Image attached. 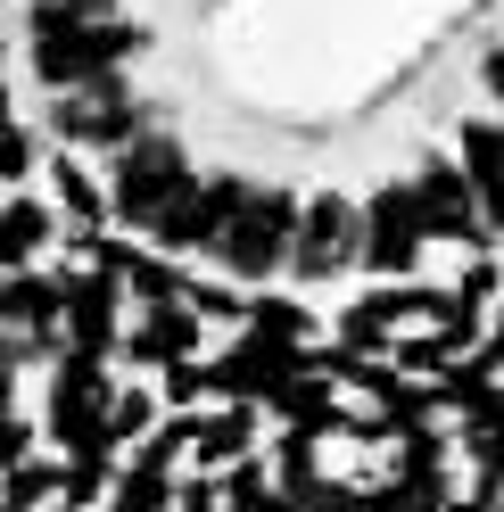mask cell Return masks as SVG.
<instances>
[{"label": "cell", "instance_id": "2e32d148", "mask_svg": "<svg viewBox=\"0 0 504 512\" xmlns=\"http://www.w3.org/2000/svg\"><path fill=\"white\" fill-rule=\"evenodd\" d=\"M273 496H265V463L257 455H240V463H224V512H265Z\"/></svg>", "mask_w": 504, "mask_h": 512}, {"label": "cell", "instance_id": "ac0fdd59", "mask_svg": "<svg viewBox=\"0 0 504 512\" xmlns=\"http://www.w3.org/2000/svg\"><path fill=\"white\" fill-rule=\"evenodd\" d=\"M157 405L166 397H149V389H116V438H141L157 422Z\"/></svg>", "mask_w": 504, "mask_h": 512}, {"label": "cell", "instance_id": "8fae6325", "mask_svg": "<svg viewBox=\"0 0 504 512\" xmlns=\"http://www.w3.org/2000/svg\"><path fill=\"white\" fill-rule=\"evenodd\" d=\"M207 339V314L199 306H133V323H124V356H133L141 372H174L191 364Z\"/></svg>", "mask_w": 504, "mask_h": 512}, {"label": "cell", "instance_id": "9c48e42d", "mask_svg": "<svg viewBox=\"0 0 504 512\" xmlns=\"http://www.w3.org/2000/svg\"><path fill=\"white\" fill-rule=\"evenodd\" d=\"M422 199H414V182H389V190H372V207H364V265L372 273H414L422 265Z\"/></svg>", "mask_w": 504, "mask_h": 512}, {"label": "cell", "instance_id": "d6986e66", "mask_svg": "<svg viewBox=\"0 0 504 512\" xmlns=\"http://www.w3.org/2000/svg\"><path fill=\"white\" fill-rule=\"evenodd\" d=\"M447 512H496V488H488V479H480V488H471L463 504H447Z\"/></svg>", "mask_w": 504, "mask_h": 512}, {"label": "cell", "instance_id": "277c9868", "mask_svg": "<svg viewBox=\"0 0 504 512\" xmlns=\"http://www.w3.org/2000/svg\"><path fill=\"white\" fill-rule=\"evenodd\" d=\"M191 174H199V166H191V157H182L166 133H141V141H124V149H116V166H108V199H116V215L133 223V232H149V223L182 199V182H191Z\"/></svg>", "mask_w": 504, "mask_h": 512}, {"label": "cell", "instance_id": "7a4b0ae2", "mask_svg": "<svg viewBox=\"0 0 504 512\" xmlns=\"http://www.w3.org/2000/svg\"><path fill=\"white\" fill-rule=\"evenodd\" d=\"M314 323H306V306L298 298H257V314L240 323V347L232 356H207V380H215V397H248V405H265L281 380H298L314 364Z\"/></svg>", "mask_w": 504, "mask_h": 512}, {"label": "cell", "instance_id": "3957f363", "mask_svg": "<svg viewBox=\"0 0 504 512\" xmlns=\"http://www.w3.org/2000/svg\"><path fill=\"white\" fill-rule=\"evenodd\" d=\"M298 223L306 207L290 199V190H265V182H240V199L224 215V240H215V256L240 273V281H265L298 256Z\"/></svg>", "mask_w": 504, "mask_h": 512}, {"label": "cell", "instance_id": "5bb4252c", "mask_svg": "<svg viewBox=\"0 0 504 512\" xmlns=\"http://www.w3.org/2000/svg\"><path fill=\"white\" fill-rule=\"evenodd\" d=\"M191 455H199V463H240V455H257V405H248V397H232L224 413H207Z\"/></svg>", "mask_w": 504, "mask_h": 512}, {"label": "cell", "instance_id": "ffe728a7", "mask_svg": "<svg viewBox=\"0 0 504 512\" xmlns=\"http://www.w3.org/2000/svg\"><path fill=\"white\" fill-rule=\"evenodd\" d=\"M488 91L504 100V50H488Z\"/></svg>", "mask_w": 504, "mask_h": 512}, {"label": "cell", "instance_id": "5b68a950", "mask_svg": "<svg viewBox=\"0 0 504 512\" xmlns=\"http://www.w3.org/2000/svg\"><path fill=\"white\" fill-rule=\"evenodd\" d=\"M141 124H149V108L133 100L124 75L83 83V91H50V133L75 149H124V141H141Z\"/></svg>", "mask_w": 504, "mask_h": 512}, {"label": "cell", "instance_id": "6da1fadb", "mask_svg": "<svg viewBox=\"0 0 504 512\" xmlns=\"http://www.w3.org/2000/svg\"><path fill=\"white\" fill-rule=\"evenodd\" d=\"M149 50V25L133 17H108V0H34L25 9V58L50 91H83V83H108L124 58Z\"/></svg>", "mask_w": 504, "mask_h": 512}, {"label": "cell", "instance_id": "9a60e30c", "mask_svg": "<svg viewBox=\"0 0 504 512\" xmlns=\"http://www.w3.org/2000/svg\"><path fill=\"white\" fill-rule=\"evenodd\" d=\"M50 223H67V215H58V199H42V190L25 182L17 199H9V265H42Z\"/></svg>", "mask_w": 504, "mask_h": 512}, {"label": "cell", "instance_id": "ba28073f", "mask_svg": "<svg viewBox=\"0 0 504 512\" xmlns=\"http://www.w3.org/2000/svg\"><path fill=\"white\" fill-rule=\"evenodd\" d=\"M9 323H17V364L34 372L67 339V273L50 265H9Z\"/></svg>", "mask_w": 504, "mask_h": 512}, {"label": "cell", "instance_id": "52a82bcc", "mask_svg": "<svg viewBox=\"0 0 504 512\" xmlns=\"http://www.w3.org/2000/svg\"><path fill=\"white\" fill-rule=\"evenodd\" d=\"M191 446H199V422H166V430H157L133 463L116 471L108 512H174V504H182V488H174V463L191 455Z\"/></svg>", "mask_w": 504, "mask_h": 512}, {"label": "cell", "instance_id": "30bf717a", "mask_svg": "<svg viewBox=\"0 0 504 512\" xmlns=\"http://www.w3.org/2000/svg\"><path fill=\"white\" fill-rule=\"evenodd\" d=\"M232 199H240V174H191V182H182V199L149 223V240L157 248H215V240H224Z\"/></svg>", "mask_w": 504, "mask_h": 512}, {"label": "cell", "instance_id": "8992f818", "mask_svg": "<svg viewBox=\"0 0 504 512\" xmlns=\"http://www.w3.org/2000/svg\"><path fill=\"white\" fill-rule=\"evenodd\" d=\"M348 265H364V207H348L339 190H323V199H306L290 273L298 281H331V273H348Z\"/></svg>", "mask_w": 504, "mask_h": 512}, {"label": "cell", "instance_id": "4fadbf2b", "mask_svg": "<svg viewBox=\"0 0 504 512\" xmlns=\"http://www.w3.org/2000/svg\"><path fill=\"white\" fill-rule=\"evenodd\" d=\"M50 199H58V215H67V240H75V248H91V240H100V223L116 215V199H100V182H91L75 157H58Z\"/></svg>", "mask_w": 504, "mask_h": 512}, {"label": "cell", "instance_id": "e0dca14e", "mask_svg": "<svg viewBox=\"0 0 504 512\" xmlns=\"http://www.w3.org/2000/svg\"><path fill=\"white\" fill-rule=\"evenodd\" d=\"M191 306L207 314V323H248V314H257V298L224 290V281H191Z\"/></svg>", "mask_w": 504, "mask_h": 512}, {"label": "cell", "instance_id": "44dd1931", "mask_svg": "<svg viewBox=\"0 0 504 512\" xmlns=\"http://www.w3.org/2000/svg\"><path fill=\"white\" fill-rule=\"evenodd\" d=\"M58 512H75V504H58Z\"/></svg>", "mask_w": 504, "mask_h": 512}, {"label": "cell", "instance_id": "7c38bea8", "mask_svg": "<svg viewBox=\"0 0 504 512\" xmlns=\"http://www.w3.org/2000/svg\"><path fill=\"white\" fill-rule=\"evenodd\" d=\"M455 157H463L471 190H480L488 223L504 232V124H463V133H455Z\"/></svg>", "mask_w": 504, "mask_h": 512}]
</instances>
